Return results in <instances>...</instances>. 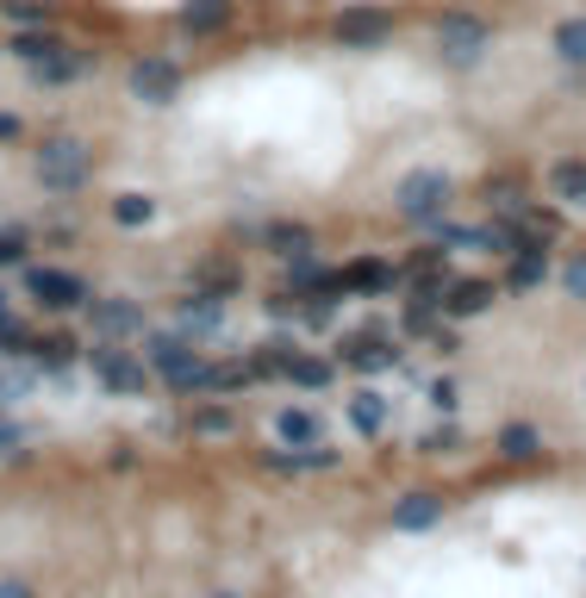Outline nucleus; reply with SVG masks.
Returning a JSON list of instances; mask_svg holds the SVG:
<instances>
[{"label": "nucleus", "instance_id": "nucleus-1", "mask_svg": "<svg viewBox=\"0 0 586 598\" xmlns=\"http://www.w3.org/2000/svg\"><path fill=\"white\" fill-rule=\"evenodd\" d=\"M393 206H399V218H412V225H437L443 206H450V174L443 169H412L406 181L393 188Z\"/></svg>", "mask_w": 586, "mask_h": 598}, {"label": "nucleus", "instance_id": "nucleus-2", "mask_svg": "<svg viewBox=\"0 0 586 598\" xmlns=\"http://www.w3.org/2000/svg\"><path fill=\"white\" fill-rule=\"evenodd\" d=\"M38 181L57 193H76L81 181H88V150H81L76 137H50L38 150Z\"/></svg>", "mask_w": 586, "mask_h": 598}, {"label": "nucleus", "instance_id": "nucleus-3", "mask_svg": "<svg viewBox=\"0 0 586 598\" xmlns=\"http://www.w3.org/2000/svg\"><path fill=\"white\" fill-rule=\"evenodd\" d=\"M25 287L38 293L50 312H69V306H81V300H88V287H81L69 269H32V274H25Z\"/></svg>", "mask_w": 586, "mask_h": 598}, {"label": "nucleus", "instance_id": "nucleus-4", "mask_svg": "<svg viewBox=\"0 0 586 598\" xmlns=\"http://www.w3.org/2000/svg\"><path fill=\"white\" fill-rule=\"evenodd\" d=\"M94 374L113 386V393H144V362H137V356H125V349H113V343L94 349Z\"/></svg>", "mask_w": 586, "mask_h": 598}, {"label": "nucleus", "instance_id": "nucleus-5", "mask_svg": "<svg viewBox=\"0 0 586 598\" xmlns=\"http://www.w3.org/2000/svg\"><path fill=\"white\" fill-rule=\"evenodd\" d=\"M176 88H181V69H176V63H137V69H132V94L150 100V106H169V100H176Z\"/></svg>", "mask_w": 586, "mask_h": 598}, {"label": "nucleus", "instance_id": "nucleus-6", "mask_svg": "<svg viewBox=\"0 0 586 598\" xmlns=\"http://www.w3.org/2000/svg\"><path fill=\"white\" fill-rule=\"evenodd\" d=\"M437 44H443V57H450V63H474L481 50H487V25H481V20H443Z\"/></svg>", "mask_w": 586, "mask_h": 598}, {"label": "nucleus", "instance_id": "nucleus-7", "mask_svg": "<svg viewBox=\"0 0 586 598\" xmlns=\"http://www.w3.org/2000/svg\"><path fill=\"white\" fill-rule=\"evenodd\" d=\"M225 325V293H194L181 300V337H213Z\"/></svg>", "mask_w": 586, "mask_h": 598}, {"label": "nucleus", "instance_id": "nucleus-8", "mask_svg": "<svg viewBox=\"0 0 586 598\" xmlns=\"http://www.w3.org/2000/svg\"><path fill=\"white\" fill-rule=\"evenodd\" d=\"M88 318H94V330H106V337L144 330V312H137L132 300H88Z\"/></svg>", "mask_w": 586, "mask_h": 598}, {"label": "nucleus", "instance_id": "nucleus-9", "mask_svg": "<svg viewBox=\"0 0 586 598\" xmlns=\"http://www.w3.org/2000/svg\"><path fill=\"white\" fill-rule=\"evenodd\" d=\"M437 518H443V499L437 493H406V499L393 505V530H430Z\"/></svg>", "mask_w": 586, "mask_h": 598}, {"label": "nucleus", "instance_id": "nucleus-10", "mask_svg": "<svg viewBox=\"0 0 586 598\" xmlns=\"http://www.w3.org/2000/svg\"><path fill=\"white\" fill-rule=\"evenodd\" d=\"M487 306H493L487 281H450V287H443V312H450V318H474V312H487Z\"/></svg>", "mask_w": 586, "mask_h": 598}, {"label": "nucleus", "instance_id": "nucleus-11", "mask_svg": "<svg viewBox=\"0 0 586 598\" xmlns=\"http://www.w3.org/2000/svg\"><path fill=\"white\" fill-rule=\"evenodd\" d=\"M543 274H549L543 244H530V250H511V274H506V287L530 293V287H543Z\"/></svg>", "mask_w": 586, "mask_h": 598}, {"label": "nucleus", "instance_id": "nucleus-12", "mask_svg": "<svg viewBox=\"0 0 586 598\" xmlns=\"http://www.w3.org/2000/svg\"><path fill=\"white\" fill-rule=\"evenodd\" d=\"M343 362L362 368V374H381V368H393V349L369 330V337H350V343H343Z\"/></svg>", "mask_w": 586, "mask_h": 598}, {"label": "nucleus", "instance_id": "nucleus-13", "mask_svg": "<svg viewBox=\"0 0 586 598\" xmlns=\"http://www.w3.org/2000/svg\"><path fill=\"white\" fill-rule=\"evenodd\" d=\"M387 293L393 287V269L387 262H350V269H343V293Z\"/></svg>", "mask_w": 586, "mask_h": 598}, {"label": "nucleus", "instance_id": "nucleus-14", "mask_svg": "<svg viewBox=\"0 0 586 598\" xmlns=\"http://www.w3.org/2000/svg\"><path fill=\"white\" fill-rule=\"evenodd\" d=\"M350 425L362 430V437H374V430L387 425V399H381V393H356L350 399Z\"/></svg>", "mask_w": 586, "mask_h": 598}, {"label": "nucleus", "instance_id": "nucleus-15", "mask_svg": "<svg viewBox=\"0 0 586 598\" xmlns=\"http://www.w3.org/2000/svg\"><path fill=\"white\" fill-rule=\"evenodd\" d=\"M337 38L343 44H381L387 38V20H381V13H350V20L337 25Z\"/></svg>", "mask_w": 586, "mask_h": 598}, {"label": "nucleus", "instance_id": "nucleus-16", "mask_svg": "<svg viewBox=\"0 0 586 598\" xmlns=\"http://www.w3.org/2000/svg\"><path fill=\"white\" fill-rule=\"evenodd\" d=\"M499 449H506L511 462H530L543 443H537V430H530V425H506V430H499Z\"/></svg>", "mask_w": 586, "mask_h": 598}, {"label": "nucleus", "instance_id": "nucleus-17", "mask_svg": "<svg viewBox=\"0 0 586 598\" xmlns=\"http://www.w3.org/2000/svg\"><path fill=\"white\" fill-rule=\"evenodd\" d=\"M269 244L281 256H306L313 250V232H306V225H269Z\"/></svg>", "mask_w": 586, "mask_h": 598}, {"label": "nucleus", "instance_id": "nucleus-18", "mask_svg": "<svg viewBox=\"0 0 586 598\" xmlns=\"http://www.w3.org/2000/svg\"><path fill=\"white\" fill-rule=\"evenodd\" d=\"M288 381L293 386H325V381H331V362H318V356H293V362H288Z\"/></svg>", "mask_w": 586, "mask_h": 598}, {"label": "nucleus", "instance_id": "nucleus-19", "mask_svg": "<svg viewBox=\"0 0 586 598\" xmlns=\"http://www.w3.org/2000/svg\"><path fill=\"white\" fill-rule=\"evenodd\" d=\"M150 213H157V200H144V193H119V200H113L119 225H150Z\"/></svg>", "mask_w": 586, "mask_h": 598}, {"label": "nucleus", "instance_id": "nucleus-20", "mask_svg": "<svg viewBox=\"0 0 586 598\" xmlns=\"http://www.w3.org/2000/svg\"><path fill=\"white\" fill-rule=\"evenodd\" d=\"M549 181H555V193H562V200H586V162H555V174H549Z\"/></svg>", "mask_w": 586, "mask_h": 598}, {"label": "nucleus", "instance_id": "nucleus-21", "mask_svg": "<svg viewBox=\"0 0 586 598\" xmlns=\"http://www.w3.org/2000/svg\"><path fill=\"white\" fill-rule=\"evenodd\" d=\"M181 25H188V32H213V25H225V0H194V7L181 13Z\"/></svg>", "mask_w": 586, "mask_h": 598}, {"label": "nucleus", "instance_id": "nucleus-22", "mask_svg": "<svg viewBox=\"0 0 586 598\" xmlns=\"http://www.w3.org/2000/svg\"><path fill=\"white\" fill-rule=\"evenodd\" d=\"M69 356H76L69 337H44V343H32V362L38 368H69Z\"/></svg>", "mask_w": 586, "mask_h": 598}, {"label": "nucleus", "instance_id": "nucleus-23", "mask_svg": "<svg viewBox=\"0 0 586 598\" xmlns=\"http://www.w3.org/2000/svg\"><path fill=\"white\" fill-rule=\"evenodd\" d=\"M281 437L288 443H318V418L313 411H281Z\"/></svg>", "mask_w": 586, "mask_h": 598}, {"label": "nucleus", "instance_id": "nucleus-24", "mask_svg": "<svg viewBox=\"0 0 586 598\" xmlns=\"http://www.w3.org/2000/svg\"><path fill=\"white\" fill-rule=\"evenodd\" d=\"M555 50H562L567 63H586V20H567L562 32H555Z\"/></svg>", "mask_w": 586, "mask_h": 598}, {"label": "nucleus", "instance_id": "nucleus-25", "mask_svg": "<svg viewBox=\"0 0 586 598\" xmlns=\"http://www.w3.org/2000/svg\"><path fill=\"white\" fill-rule=\"evenodd\" d=\"M194 430L218 437V430H232V411H225V406H206V411H194Z\"/></svg>", "mask_w": 586, "mask_h": 598}, {"label": "nucleus", "instance_id": "nucleus-26", "mask_svg": "<svg viewBox=\"0 0 586 598\" xmlns=\"http://www.w3.org/2000/svg\"><path fill=\"white\" fill-rule=\"evenodd\" d=\"M455 443H462V437H455V425H443V430H430V437H425V449H430V455H450Z\"/></svg>", "mask_w": 586, "mask_h": 598}, {"label": "nucleus", "instance_id": "nucleus-27", "mask_svg": "<svg viewBox=\"0 0 586 598\" xmlns=\"http://www.w3.org/2000/svg\"><path fill=\"white\" fill-rule=\"evenodd\" d=\"M567 293H574V300H586V256H574V262H567Z\"/></svg>", "mask_w": 586, "mask_h": 598}, {"label": "nucleus", "instance_id": "nucleus-28", "mask_svg": "<svg viewBox=\"0 0 586 598\" xmlns=\"http://www.w3.org/2000/svg\"><path fill=\"white\" fill-rule=\"evenodd\" d=\"M430 406L450 411V406H455V386H450V381H437V386H430Z\"/></svg>", "mask_w": 586, "mask_h": 598}, {"label": "nucleus", "instance_id": "nucleus-29", "mask_svg": "<svg viewBox=\"0 0 586 598\" xmlns=\"http://www.w3.org/2000/svg\"><path fill=\"white\" fill-rule=\"evenodd\" d=\"M20 256H25L20 237H0V269H7V262H20Z\"/></svg>", "mask_w": 586, "mask_h": 598}, {"label": "nucleus", "instance_id": "nucleus-30", "mask_svg": "<svg viewBox=\"0 0 586 598\" xmlns=\"http://www.w3.org/2000/svg\"><path fill=\"white\" fill-rule=\"evenodd\" d=\"M0 598H32V593H25L20 579H0Z\"/></svg>", "mask_w": 586, "mask_h": 598}, {"label": "nucleus", "instance_id": "nucleus-31", "mask_svg": "<svg viewBox=\"0 0 586 598\" xmlns=\"http://www.w3.org/2000/svg\"><path fill=\"white\" fill-rule=\"evenodd\" d=\"M0 137H20V119H0Z\"/></svg>", "mask_w": 586, "mask_h": 598}, {"label": "nucleus", "instance_id": "nucleus-32", "mask_svg": "<svg viewBox=\"0 0 586 598\" xmlns=\"http://www.w3.org/2000/svg\"><path fill=\"white\" fill-rule=\"evenodd\" d=\"M0 318H13V312H7V293H0Z\"/></svg>", "mask_w": 586, "mask_h": 598}, {"label": "nucleus", "instance_id": "nucleus-33", "mask_svg": "<svg viewBox=\"0 0 586 598\" xmlns=\"http://www.w3.org/2000/svg\"><path fill=\"white\" fill-rule=\"evenodd\" d=\"M218 598H232V593H218Z\"/></svg>", "mask_w": 586, "mask_h": 598}]
</instances>
